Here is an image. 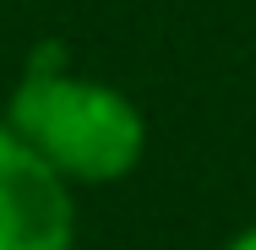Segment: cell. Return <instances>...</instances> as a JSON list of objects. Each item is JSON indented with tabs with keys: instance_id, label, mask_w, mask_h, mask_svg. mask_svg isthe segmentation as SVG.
<instances>
[{
	"instance_id": "cell-2",
	"label": "cell",
	"mask_w": 256,
	"mask_h": 250,
	"mask_svg": "<svg viewBox=\"0 0 256 250\" xmlns=\"http://www.w3.org/2000/svg\"><path fill=\"white\" fill-rule=\"evenodd\" d=\"M71 234L66 174L0 120V250H71Z\"/></svg>"
},
{
	"instance_id": "cell-3",
	"label": "cell",
	"mask_w": 256,
	"mask_h": 250,
	"mask_svg": "<svg viewBox=\"0 0 256 250\" xmlns=\"http://www.w3.org/2000/svg\"><path fill=\"white\" fill-rule=\"evenodd\" d=\"M229 250H256V223H251V229H246V234H240V240H234Z\"/></svg>"
},
{
	"instance_id": "cell-1",
	"label": "cell",
	"mask_w": 256,
	"mask_h": 250,
	"mask_svg": "<svg viewBox=\"0 0 256 250\" xmlns=\"http://www.w3.org/2000/svg\"><path fill=\"white\" fill-rule=\"evenodd\" d=\"M6 125L33 152H44L66 180H88V185L131 174L148 147L142 109L93 76H71L66 65L54 71L28 65L6 103Z\"/></svg>"
}]
</instances>
